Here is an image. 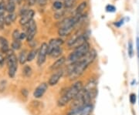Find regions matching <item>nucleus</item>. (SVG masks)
<instances>
[{
    "label": "nucleus",
    "mask_w": 139,
    "mask_h": 115,
    "mask_svg": "<svg viewBox=\"0 0 139 115\" xmlns=\"http://www.w3.org/2000/svg\"><path fill=\"white\" fill-rule=\"evenodd\" d=\"M115 10H116V8L112 5H108L106 6V11L108 13H114L115 12Z\"/></svg>",
    "instance_id": "nucleus-29"
},
{
    "label": "nucleus",
    "mask_w": 139,
    "mask_h": 115,
    "mask_svg": "<svg viewBox=\"0 0 139 115\" xmlns=\"http://www.w3.org/2000/svg\"><path fill=\"white\" fill-rule=\"evenodd\" d=\"M48 84L47 83H41L39 86H37L34 92H33V97L36 99H39V98H41L45 94V93L46 92L47 89H48Z\"/></svg>",
    "instance_id": "nucleus-7"
},
{
    "label": "nucleus",
    "mask_w": 139,
    "mask_h": 115,
    "mask_svg": "<svg viewBox=\"0 0 139 115\" xmlns=\"http://www.w3.org/2000/svg\"><path fill=\"white\" fill-rule=\"evenodd\" d=\"M93 108H94V106L92 103L83 105L81 107L80 115H90L93 111Z\"/></svg>",
    "instance_id": "nucleus-12"
},
{
    "label": "nucleus",
    "mask_w": 139,
    "mask_h": 115,
    "mask_svg": "<svg viewBox=\"0 0 139 115\" xmlns=\"http://www.w3.org/2000/svg\"><path fill=\"white\" fill-rule=\"evenodd\" d=\"M36 2H37V0H27L29 6H33L34 4H36Z\"/></svg>",
    "instance_id": "nucleus-34"
},
{
    "label": "nucleus",
    "mask_w": 139,
    "mask_h": 115,
    "mask_svg": "<svg viewBox=\"0 0 139 115\" xmlns=\"http://www.w3.org/2000/svg\"><path fill=\"white\" fill-rule=\"evenodd\" d=\"M63 70H60V69L56 70L55 73H54L50 76V77L48 80V83H47L48 85L49 86H55V85H56L57 83L61 79V77L63 76Z\"/></svg>",
    "instance_id": "nucleus-9"
},
{
    "label": "nucleus",
    "mask_w": 139,
    "mask_h": 115,
    "mask_svg": "<svg viewBox=\"0 0 139 115\" xmlns=\"http://www.w3.org/2000/svg\"><path fill=\"white\" fill-rule=\"evenodd\" d=\"M62 53H63V50L61 47H59L54 50H53L49 56L52 58H58L62 55Z\"/></svg>",
    "instance_id": "nucleus-18"
},
{
    "label": "nucleus",
    "mask_w": 139,
    "mask_h": 115,
    "mask_svg": "<svg viewBox=\"0 0 139 115\" xmlns=\"http://www.w3.org/2000/svg\"><path fill=\"white\" fill-rule=\"evenodd\" d=\"M76 1L77 0H64L63 6H65L67 9V8H70V7H72L75 4Z\"/></svg>",
    "instance_id": "nucleus-23"
},
{
    "label": "nucleus",
    "mask_w": 139,
    "mask_h": 115,
    "mask_svg": "<svg viewBox=\"0 0 139 115\" xmlns=\"http://www.w3.org/2000/svg\"><path fill=\"white\" fill-rule=\"evenodd\" d=\"M66 57H61L58 58L55 62L50 66V70H52V71H56L60 69V67L63 65V63L66 62Z\"/></svg>",
    "instance_id": "nucleus-10"
},
{
    "label": "nucleus",
    "mask_w": 139,
    "mask_h": 115,
    "mask_svg": "<svg viewBox=\"0 0 139 115\" xmlns=\"http://www.w3.org/2000/svg\"><path fill=\"white\" fill-rule=\"evenodd\" d=\"M27 51L26 50H23L20 53H19V61L21 64H24L26 61H27L28 57Z\"/></svg>",
    "instance_id": "nucleus-17"
},
{
    "label": "nucleus",
    "mask_w": 139,
    "mask_h": 115,
    "mask_svg": "<svg viewBox=\"0 0 139 115\" xmlns=\"http://www.w3.org/2000/svg\"><path fill=\"white\" fill-rule=\"evenodd\" d=\"M23 73L24 76H26V77L30 76L31 74H32V69H31V67H30L29 66H28V65H26V66L24 67V68L23 69Z\"/></svg>",
    "instance_id": "nucleus-20"
},
{
    "label": "nucleus",
    "mask_w": 139,
    "mask_h": 115,
    "mask_svg": "<svg viewBox=\"0 0 139 115\" xmlns=\"http://www.w3.org/2000/svg\"><path fill=\"white\" fill-rule=\"evenodd\" d=\"M123 23H124V20H123V19H121L119 22H117L116 23H114V25H115L116 26H117V27H120L121 25H123Z\"/></svg>",
    "instance_id": "nucleus-33"
},
{
    "label": "nucleus",
    "mask_w": 139,
    "mask_h": 115,
    "mask_svg": "<svg viewBox=\"0 0 139 115\" xmlns=\"http://www.w3.org/2000/svg\"><path fill=\"white\" fill-rule=\"evenodd\" d=\"M27 31H26V40L29 42H31L33 38L35 37L36 34V30H37V26L35 20H31L29 24L27 25Z\"/></svg>",
    "instance_id": "nucleus-5"
},
{
    "label": "nucleus",
    "mask_w": 139,
    "mask_h": 115,
    "mask_svg": "<svg viewBox=\"0 0 139 115\" xmlns=\"http://www.w3.org/2000/svg\"><path fill=\"white\" fill-rule=\"evenodd\" d=\"M20 32L18 29H15L13 32V38L14 40H20L19 38H20ZM21 41V40H20Z\"/></svg>",
    "instance_id": "nucleus-27"
},
{
    "label": "nucleus",
    "mask_w": 139,
    "mask_h": 115,
    "mask_svg": "<svg viewBox=\"0 0 139 115\" xmlns=\"http://www.w3.org/2000/svg\"><path fill=\"white\" fill-rule=\"evenodd\" d=\"M6 11V2L4 1H1L0 2V16H4Z\"/></svg>",
    "instance_id": "nucleus-22"
},
{
    "label": "nucleus",
    "mask_w": 139,
    "mask_h": 115,
    "mask_svg": "<svg viewBox=\"0 0 139 115\" xmlns=\"http://www.w3.org/2000/svg\"><path fill=\"white\" fill-rule=\"evenodd\" d=\"M127 50H128V56L129 57H132L133 55H134V50H133V44L131 43V41H130L128 43V48H127Z\"/></svg>",
    "instance_id": "nucleus-25"
},
{
    "label": "nucleus",
    "mask_w": 139,
    "mask_h": 115,
    "mask_svg": "<svg viewBox=\"0 0 139 115\" xmlns=\"http://www.w3.org/2000/svg\"><path fill=\"white\" fill-rule=\"evenodd\" d=\"M129 101H130V103L131 104H135L136 103V101H137V96L135 94L132 93L130 94V97H129Z\"/></svg>",
    "instance_id": "nucleus-28"
},
{
    "label": "nucleus",
    "mask_w": 139,
    "mask_h": 115,
    "mask_svg": "<svg viewBox=\"0 0 139 115\" xmlns=\"http://www.w3.org/2000/svg\"><path fill=\"white\" fill-rule=\"evenodd\" d=\"M21 41L20 40H14L13 43H12V48L13 50H18L20 49L21 47Z\"/></svg>",
    "instance_id": "nucleus-24"
},
{
    "label": "nucleus",
    "mask_w": 139,
    "mask_h": 115,
    "mask_svg": "<svg viewBox=\"0 0 139 115\" xmlns=\"http://www.w3.org/2000/svg\"><path fill=\"white\" fill-rule=\"evenodd\" d=\"M5 57H4V56L2 54V53H0V66H2L3 64H4V63H5Z\"/></svg>",
    "instance_id": "nucleus-32"
},
{
    "label": "nucleus",
    "mask_w": 139,
    "mask_h": 115,
    "mask_svg": "<svg viewBox=\"0 0 139 115\" xmlns=\"http://www.w3.org/2000/svg\"><path fill=\"white\" fill-rule=\"evenodd\" d=\"M87 6V2H85V1L82 2L81 4H79V6L76 9V13H75V15H83V12L85 11Z\"/></svg>",
    "instance_id": "nucleus-16"
},
{
    "label": "nucleus",
    "mask_w": 139,
    "mask_h": 115,
    "mask_svg": "<svg viewBox=\"0 0 139 115\" xmlns=\"http://www.w3.org/2000/svg\"><path fill=\"white\" fill-rule=\"evenodd\" d=\"M6 63L9 68V77L13 78L15 76V73L18 68V59L15 55L13 51L9 50L6 53Z\"/></svg>",
    "instance_id": "nucleus-3"
},
{
    "label": "nucleus",
    "mask_w": 139,
    "mask_h": 115,
    "mask_svg": "<svg viewBox=\"0 0 139 115\" xmlns=\"http://www.w3.org/2000/svg\"><path fill=\"white\" fill-rule=\"evenodd\" d=\"M15 9V3L14 0H7L6 2V9L9 13H13Z\"/></svg>",
    "instance_id": "nucleus-14"
},
{
    "label": "nucleus",
    "mask_w": 139,
    "mask_h": 115,
    "mask_svg": "<svg viewBox=\"0 0 139 115\" xmlns=\"http://www.w3.org/2000/svg\"><path fill=\"white\" fill-rule=\"evenodd\" d=\"M37 2L40 5H45L46 3V0H37Z\"/></svg>",
    "instance_id": "nucleus-36"
},
{
    "label": "nucleus",
    "mask_w": 139,
    "mask_h": 115,
    "mask_svg": "<svg viewBox=\"0 0 139 115\" xmlns=\"http://www.w3.org/2000/svg\"><path fill=\"white\" fill-rule=\"evenodd\" d=\"M89 50H90V44L87 42H86L85 43H83V45H81V46L74 49V50L73 52H71L69 56L67 57V60L70 64L74 63L79 61L80 59H81L89 52Z\"/></svg>",
    "instance_id": "nucleus-2"
},
{
    "label": "nucleus",
    "mask_w": 139,
    "mask_h": 115,
    "mask_svg": "<svg viewBox=\"0 0 139 115\" xmlns=\"http://www.w3.org/2000/svg\"><path fill=\"white\" fill-rule=\"evenodd\" d=\"M65 14V10H58V12H56L55 14H54V18H55L56 19H60V18H62L63 15Z\"/></svg>",
    "instance_id": "nucleus-26"
},
{
    "label": "nucleus",
    "mask_w": 139,
    "mask_h": 115,
    "mask_svg": "<svg viewBox=\"0 0 139 115\" xmlns=\"http://www.w3.org/2000/svg\"><path fill=\"white\" fill-rule=\"evenodd\" d=\"M38 52H39V50L37 49H34L33 50H31L29 53H28V57H27V61L28 62H31L32 60H33L36 56L38 55Z\"/></svg>",
    "instance_id": "nucleus-19"
},
{
    "label": "nucleus",
    "mask_w": 139,
    "mask_h": 115,
    "mask_svg": "<svg viewBox=\"0 0 139 115\" xmlns=\"http://www.w3.org/2000/svg\"><path fill=\"white\" fill-rule=\"evenodd\" d=\"M15 19H16V14L9 13L5 17V24L7 25V26H9L13 23Z\"/></svg>",
    "instance_id": "nucleus-15"
},
{
    "label": "nucleus",
    "mask_w": 139,
    "mask_h": 115,
    "mask_svg": "<svg viewBox=\"0 0 139 115\" xmlns=\"http://www.w3.org/2000/svg\"><path fill=\"white\" fill-rule=\"evenodd\" d=\"M83 88V83L81 81H77L76 83H74L59 98V100L57 101L58 106L63 107V106L67 105L70 101L73 100L77 96V94L81 92V90Z\"/></svg>",
    "instance_id": "nucleus-1"
},
{
    "label": "nucleus",
    "mask_w": 139,
    "mask_h": 115,
    "mask_svg": "<svg viewBox=\"0 0 139 115\" xmlns=\"http://www.w3.org/2000/svg\"><path fill=\"white\" fill-rule=\"evenodd\" d=\"M25 38H26V33L22 32V33L20 34V38H19V40H24Z\"/></svg>",
    "instance_id": "nucleus-35"
},
{
    "label": "nucleus",
    "mask_w": 139,
    "mask_h": 115,
    "mask_svg": "<svg viewBox=\"0 0 139 115\" xmlns=\"http://www.w3.org/2000/svg\"><path fill=\"white\" fill-rule=\"evenodd\" d=\"M63 44V40L60 38H55V39L50 40L48 43V49H47L48 55H50L53 50L60 47Z\"/></svg>",
    "instance_id": "nucleus-8"
},
{
    "label": "nucleus",
    "mask_w": 139,
    "mask_h": 115,
    "mask_svg": "<svg viewBox=\"0 0 139 115\" xmlns=\"http://www.w3.org/2000/svg\"><path fill=\"white\" fill-rule=\"evenodd\" d=\"M4 26H5V17L0 16V29H2Z\"/></svg>",
    "instance_id": "nucleus-31"
},
{
    "label": "nucleus",
    "mask_w": 139,
    "mask_h": 115,
    "mask_svg": "<svg viewBox=\"0 0 139 115\" xmlns=\"http://www.w3.org/2000/svg\"><path fill=\"white\" fill-rule=\"evenodd\" d=\"M63 6V3H62L60 1H56L53 3V7L56 10H60L62 9Z\"/></svg>",
    "instance_id": "nucleus-21"
},
{
    "label": "nucleus",
    "mask_w": 139,
    "mask_h": 115,
    "mask_svg": "<svg viewBox=\"0 0 139 115\" xmlns=\"http://www.w3.org/2000/svg\"><path fill=\"white\" fill-rule=\"evenodd\" d=\"M47 49H48V44L46 43H42L41 46L40 47L39 52H38V57H37V64H38V66H42L45 63L46 56L48 55Z\"/></svg>",
    "instance_id": "nucleus-4"
},
{
    "label": "nucleus",
    "mask_w": 139,
    "mask_h": 115,
    "mask_svg": "<svg viewBox=\"0 0 139 115\" xmlns=\"http://www.w3.org/2000/svg\"><path fill=\"white\" fill-rule=\"evenodd\" d=\"M0 48H1L2 53H6L9 50L8 40L6 38L2 37V36L0 37Z\"/></svg>",
    "instance_id": "nucleus-13"
},
{
    "label": "nucleus",
    "mask_w": 139,
    "mask_h": 115,
    "mask_svg": "<svg viewBox=\"0 0 139 115\" xmlns=\"http://www.w3.org/2000/svg\"><path fill=\"white\" fill-rule=\"evenodd\" d=\"M34 11L33 9H28L23 14L21 15L19 19V23L22 26H26L29 24V23L33 20V18L34 16Z\"/></svg>",
    "instance_id": "nucleus-6"
},
{
    "label": "nucleus",
    "mask_w": 139,
    "mask_h": 115,
    "mask_svg": "<svg viewBox=\"0 0 139 115\" xmlns=\"http://www.w3.org/2000/svg\"><path fill=\"white\" fill-rule=\"evenodd\" d=\"M74 27L75 26H64V27L59 28L58 34H59L60 36H63H63H67L72 33Z\"/></svg>",
    "instance_id": "nucleus-11"
},
{
    "label": "nucleus",
    "mask_w": 139,
    "mask_h": 115,
    "mask_svg": "<svg viewBox=\"0 0 139 115\" xmlns=\"http://www.w3.org/2000/svg\"><path fill=\"white\" fill-rule=\"evenodd\" d=\"M6 80H2L0 82V91H3L6 88Z\"/></svg>",
    "instance_id": "nucleus-30"
}]
</instances>
